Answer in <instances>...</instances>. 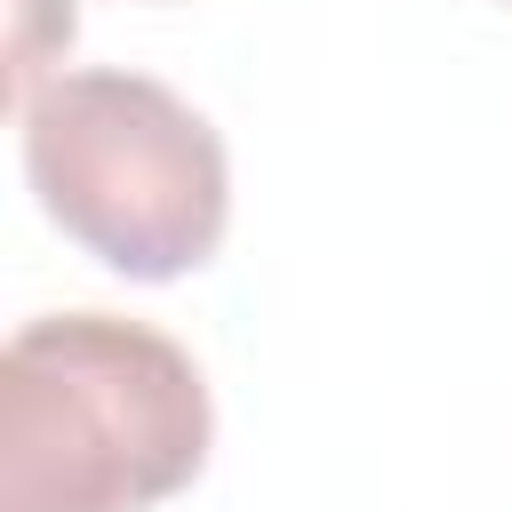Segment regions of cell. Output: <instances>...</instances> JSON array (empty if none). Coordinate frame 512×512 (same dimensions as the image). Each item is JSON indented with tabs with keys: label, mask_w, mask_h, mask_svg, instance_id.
Returning a JSON list of instances; mask_svg holds the SVG:
<instances>
[{
	"label": "cell",
	"mask_w": 512,
	"mask_h": 512,
	"mask_svg": "<svg viewBox=\"0 0 512 512\" xmlns=\"http://www.w3.org/2000/svg\"><path fill=\"white\" fill-rule=\"evenodd\" d=\"M208 384L144 320L48 312L0 352V512H144L208 464Z\"/></svg>",
	"instance_id": "obj_1"
},
{
	"label": "cell",
	"mask_w": 512,
	"mask_h": 512,
	"mask_svg": "<svg viewBox=\"0 0 512 512\" xmlns=\"http://www.w3.org/2000/svg\"><path fill=\"white\" fill-rule=\"evenodd\" d=\"M72 40V0H16V32H8V104L24 112V96L40 88L48 48Z\"/></svg>",
	"instance_id": "obj_3"
},
{
	"label": "cell",
	"mask_w": 512,
	"mask_h": 512,
	"mask_svg": "<svg viewBox=\"0 0 512 512\" xmlns=\"http://www.w3.org/2000/svg\"><path fill=\"white\" fill-rule=\"evenodd\" d=\"M24 176L64 240L128 280L216 256L232 216L224 136L152 72H56L24 96Z\"/></svg>",
	"instance_id": "obj_2"
}]
</instances>
